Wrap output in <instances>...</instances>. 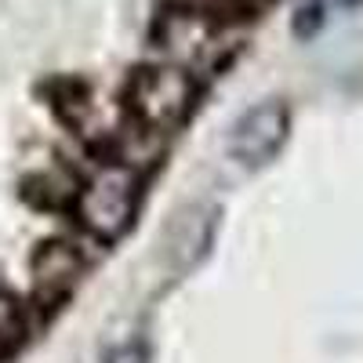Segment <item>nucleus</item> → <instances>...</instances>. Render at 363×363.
Here are the masks:
<instances>
[{
  "label": "nucleus",
  "instance_id": "f257e3e1",
  "mask_svg": "<svg viewBox=\"0 0 363 363\" xmlns=\"http://www.w3.org/2000/svg\"><path fill=\"white\" fill-rule=\"evenodd\" d=\"M138 196H142V186L131 167H106L80 193L77 215L84 229H91L99 240H116L128 233L138 211Z\"/></svg>",
  "mask_w": 363,
  "mask_h": 363
},
{
  "label": "nucleus",
  "instance_id": "f03ea898",
  "mask_svg": "<svg viewBox=\"0 0 363 363\" xmlns=\"http://www.w3.org/2000/svg\"><path fill=\"white\" fill-rule=\"evenodd\" d=\"M193 99H196V84L178 66L142 69L131 87V102H135L138 116L149 128H160V131L178 128L186 120V113L193 109Z\"/></svg>",
  "mask_w": 363,
  "mask_h": 363
},
{
  "label": "nucleus",
  "instance_id": "7ed1b4c3",
  "mask_svg": "<svg viewBox=\"0 0 363 363\" xmlns=\"http://www.w3.org/2000/svg\"><path fill=\"white\" fill-rule=\"evenodd\" d=\"M291 131V113L284 102H258L233 124L229 135V153L244 167H262L280 153V145L287 142Z\"/></svg>",
  "mask_w": 363,
  "mask_h": 363
},
{
  "label": "nucleus",
  "instance_id": "20e7f679",
  "mask_svg": "<svg viewBox=\"0 0 363 363\" xmlns=\"http://www.w3.org/2000/svg\"><path fill=\"white\" fill-rule=\"evenodd\" d=\"M211 225H215V211H207V207L182 211L178 222H174L171 233H167V255H171V265H174V269L193 265V262L207 251V244H211Z\"/></svg>",
  "mask_w": 363,
  "mask_h": 363
},
{
  "label": "nucleus",
  "instance_id": "39448f33",
  "mask_svg": "<svg viewBox=\"0 0 363 363\" xmlns=\"http://www.w3.org/2000/svg\"><path fill=\"white\" fill-rule=\"evenodd\" d=\"M106 363H149V349L142 342H128L106 356Z\"/></svg>",
  "mask_w": 363,
  "mask_h": 363
}]
</instances>
